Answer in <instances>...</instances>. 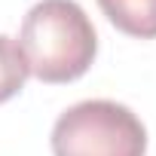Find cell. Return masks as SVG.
Wrapping results in <instances>:
<instances>
[{"mask_svg": "<svg viewBox=\"0 0 156 156\" xmlns=\"http://www.w3.org/2000/svg\"><path fill=\"white\" fill-rule=\"evenodd\" d=\"M19 49L40 83H73L92 67L98 34L76 0H40L22 22Z\"/></svg>", "mask_w": 156, "mask_h": 156, "instance_id": "6da1fadb", "label": "cell"}, {"mask_svg": "<svg viewBox=\"0 0 156 156\" xmlns=\"http://www.w3.org/2000/svg\"><path fill=\"white\" fill-rule=\"evenodd\" d=\"M147 129L138 113L110 98L67 107L52 126V156H144Z\"/></svg>", "mask_w": 156, "mask_h": 156, "instance_id": "7a4b0ae2", "label": "cell"}, {"mask_svg": "<svg viewBox=\"0 0 156 156\" xmlns=\"http://www.w3.org/2000/svg\"><path fill=\"white\" fill-rule=\"evenodd\" d=\"M107 22L138 40L156 37V0H98Z\"/></svg>", "mask_w": 156, "mask_h": 156, "instance_id": "3957f363", "label": "cell"}, {"mask_svg": "<svg viewBox=\"0 0 156 156\" xmlns=\"http://www.w3.org/2000/svg\"><path fill=\"white\" fill-rule=\"evenodd\" d=\"M28 61H25V52L19 49V40L0 34V104L16 98L25 83H28Z\"/></svg>", "mask_w": 156, "mask_h": 156, "instance_id": "277c9868", "label": "cell"}]
</instances>
